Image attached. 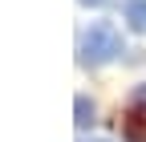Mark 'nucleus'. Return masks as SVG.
Segmentation results:
<instances>
[{"label": "nucleus", "instance_id": "4", "mask_svg": "<svg viewBox=\"0 0 146 142\" xmlns=\"http://www.w3.org/2000/svg\"><path fill=\"white\" fill-rule=\"evenodd\" d=\"M73 122H77L81 130H89V122H94V102H89L85 94L73 98Z\"/></svg>", "mask_w": 146, "mask_h": 142}, {"label": "nucleus", "instance_id": "7", "mask_svg": "<svg viewBox=\"0 0 146 142\" xmlns=\"http://www.w3.org/2000/svg\"><path fill=\"white\" fill-rule=\"evenodd\" d=\"M98 142H102V138H98Z\"/></svg>", "mask_w": 146, "mask_h": 142}, {"label": "nucleus", "instance_id": "2", "mask_svg": "<svg viewBox=\"0 0 146 142\" xmlns=\"http://www.w3.org/2000/svg\"><path fill=\"white\" fill-rule=\"evenodd\" d=\"M122 134H126V142H146V110L126 114V122H122Z\"/></svg>", "mask_w": 146, "mask_h": 142}, {"label": "nucleus", "instance_id": "5", "mask_svg": "<svg viewBox=\"0 0 146 142\" xmlns=\"http://www.w3.org/2000/svg\"><path fill=\"white\" fill-rule=\"evenodd\" d=\"M134 98H138V102H142V106H146V85H142V90H138V94H134Z\"/></svg>", "mask_w": 146, "mask_h": 142}, {"label": "nucleus", "instance_id": "3", "mask_svg": "<svg viewBox=\"0 0 146 142\" xmlns=\"http://www.w3.org/2000/svg\"><path fill=\"white\" fill-rule=\"evenodd\" d=\"M126 25L134 33H146V0H126Z\"/></svg>", "mask_w": 146, "mask_h": 142}, {"label": "nucleus", "instance_id": "1", "mask_svg": "<svg viewBox=\"0 0 146 142\" xmlns=\"http://www.w3.org/2000/svg\"><path fill=\"white\" fill-rule=\"evenodd\" d=\"M114 57H122V33L110 25V21H98L81 33L77 41V61L85 69H98V65H110Z\"/></svg>", "mask_w": 146, "mask_h": 142}, {"label": "nucleus", "instance_id": "6", "mask_svg": "<svg viewBox=\"0 0 146 142\" xmlns=\"http://www.w3.org/2000/svg\"><path fill=\"white\" fill-rule=\"evenodd\" d=\"M81 4H106V0H81Z\"/></svg>", "mask_w": 146, "mask_h": 142}]
</instances>
